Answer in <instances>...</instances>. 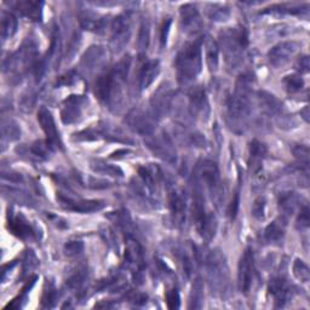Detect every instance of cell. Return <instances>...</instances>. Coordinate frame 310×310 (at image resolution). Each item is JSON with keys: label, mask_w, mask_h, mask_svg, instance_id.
Returning <instances> with one entry per match:
<instances>
[{"label": "cell", "mask_w": 310, "mask_h": 310, "mask_svg": "<svg viewBox=\"0 0 310 310\" xmlns=\"http://www.w3.org/2000/svg\"><path fill=\"white\" fill-rule=\"evenodd\" d=\"M130 124L137 132L143 133V135H149L154 130L153 123L145 114L136 113L135 115H130Z\"/></svg>", "instance_id": "obj_16"}, {"label": "cell", "mask_w": 310, "mask_h": 310, "mask_svg": "<svg viewBox=\"0 0 310 310\" xmlns=\"http://www.w3.org/2000/svg\"><path fill=\"white\" fill-rule=\"evenodd\" d=\"M190 104L191 107H193L194 111H196V113L198 111H201V113H203L204 109L207 107L205 92L201 90V89H195V90L191 91Z\"/></svg>", "instance_id": "obj_21"}, {"label": "cell", "mask_w": 310, "mask_h": 310, "mask_svg": "<svg viewBox=\"0 0 310 310\" xmlns=\"http://www.w3.org/2000/svg\"><path fill=\"white\" fill-rule=\"evenodd\" d=\"M166 303L170 309L180 308V295L176 290H171L166 293Z\"/></svg>", "instance_id": "obj_28"}, {"label": "cell", "mask_w": 310, "mask_h": 310, "mask_svg": "<svg viewBox=\"0 0 310 310\" xmlns=\"http://www.w3.org/2000/svg\"><path fill=\"white\" fill-rule=\"evenodd\" d=\"M250 152H251V159H252V168L255 171L260 170L261 162L263 160L264 155L267 154V148L264 145H262L258 140H252L250 145Z\"/></svg>", "instance_id": "obj_17"}, {"label": "cell", "mask_w": 310, "mask_h": 310, "mask_svg": "<svg viewBox=\"0 0 310 310\" xmlns=\"http://www.w3.org/2000/svg\"><path fill=\"white\" fill-rule=\"evenodd\" d=\"M284 84H285L287 91L297 92L303 88L304 82L299 75H289L284 79Z\"/></svg>", "instance_id": "obj_23"}, {"label": "cell", "mask_w": 310, "mask_h": 310, "mask_svg": "<svg viewBox=\"0 0 310 310\" xmlns=\"http://www.w3.org/2000/svg\"><path fill=\"white\" fill-rule=\"evenodd\" d=\"M92 167H94V170H96V171L103 172V174H107V175H113V176L123 175V171H121L119 167H114V166H111V165H105V164H100V162H97V166L92 165Z\"/></svg>", "instance_id": "obj_27"}, {"label": "cell", "mask_w": 310, "mask_h": 310, "mask_svg": "<svg viewBox=\"0 0 310 310\" xmlns=\"http://www.w3.org/2000/svg\"><path fill=\"white\" fill-rule=\"evenodd\" d=\"M168 203H170V210L174 220L177 224H183L185 220V198L183 193L177 189L170 191L168 195Z\"/></svg>", "instance_id": "obj_9"}, {"label": "cell", "mask_w": 310, "mask_h": 310, "mask_svg": "<svg viewBox=\"0 0 310 310\" xmlns=\"http://www.w3.org/2000/svg\"><path fill=\"white\" fill-rule=\"evenodd\" d=\"M293 274H295L297 279L302 281V283H308L309 281V267L303 261L296 260L295 264H293Z\"/></svg>", "instance_id": "obj_22"}, {"label": "cell", "mask_w": 310, "mask_h": 310, "mask_svg": "<svg viewBox=\"0 0 310 310\" xmlns=\"http://www.w3.org/2000/svg\"><path fill=\"white\" fill-rule=\"evenodd\" d=\"M38 121L41 125V129L45 132L50 146L62 148V142H61V137L59 131H57L55 120H53L52 114L45 107H41L38 111Z\"/></svg>", "instance_id": "obj_4"}, {"label": "cell", "mask_w": 310, "mask_h": 310, "mask_svg": "<svg viewBox=\"0 0 310 310\" xmlns=\"http://www.w3.org/2000/svg\"><path fill=\"white\" fill-rule=\"evenodd\" d=\"M255 274V260H253V252L251 250H246L240 258L239 262V269H238V283L239 289L241 292L247 293L251 289L252 280H253Z\"/></svg>", "instance_id": "obj_3"}, {"label": "cell", "mask_w": 310, "mask_h": 310, "mask_svg": "<svg viewBox=\"0 0 310 310\" xmlns=\"http://www.w3.org/2000/svg\"><path fill=\"white\" fill-rule=\"evenodd\" d=\"M264 207H265V201L264 199H257L253 204V209H252V215L256 217L257 219H262L264 216Z\"/></svg>", "instance_id": "obj_30"}, {"label": "cell", "mask_w": 310, "mask_h": 310, "mask_svg": "<svg viewBox=\"0 0 310 310\" xmlns=\"http://www.w3.org/2000/svg\"><path fill=\"white\" fill-rule=\"evenodd\" d=\"M206 61L210 69L216 70L218 67V47L213 40H207L206 43Z\"/></svg>", "instance_id": "obj_20"}, {"label": "cell", "mask_w": 310, "mask_h": 310, "mask_svg": "<svg viewBox=\"0 0 310 310\" xmlns=\"http://www.w3.org/2000/svg\"><path fill=\"white\" fill-rule=\"evenodd\" d=\"M82 98L80 96H70L68 100L66 101L63 105L62 111H61V117L62 121L65 124H73L79 120L81 115V103Z\"/></svg>", "instance_id": "obj_8"}, {"label": "cell", "mask_w": 310, "mask_h": 310, "mask_svg": "<svg viewBox=\"0 0 310 310\" xmlns=\"http://www.w3.org/2000/svg\"><path fill=\"white\" fill-rule=\"evenodd\" d=\"M59 199L63 206L68 210L78 211V212H94L101 210L104 206L103 201L100 200H72L70 198L59 195Z\"/></svg>", "instance_id": "obj_7"}, {"label": "cell", "mask_w": 310, "mask_h": 310, "mask_svg": "<svg viewBox=\"0 0 310 310\" xmlns=\"http://www.w3.org/2000/svg\"><path fill=\"white\" fill-rule=\"evenodd\" d=\"M149 44V23L143 21L140 25V31L138 35V49L139 51H146Z\"/></svg>", "instance_id": "obj_24"}, {"label": "cell", "mask_w": 310, "mask_h": 310, "mask_svg": "<svg viewBox=\"0 0 310 310\" xmlns=\"http://www.w3.org/2000/svg\"><path fill=\"white\" fill-rule=\"evenodd\" d=\"M129 68L130 59H124L108 74L101 76L96 82V94L98 98L109 107L117 104L118 100L121 97L123 85L126 81Z\"/></svg>", "instance_id": "obj_1"}, {"label": "cell", "mask_w": 310, "mask_h": 310, "mask_svg": "<svg viewBox=\"0 0 310 310\" xmlns=\"http://www.w3.org/2000/svg\"><path fill=\"white\" fill-rule=\"evenodd\" d=\"M239 203H240V196H239V193H236L235 196L233 198L232 203H230V205L228 207V215L230 216V218H232V219H234L236 217V213H238Z\"/></svg>", "instance_id": "obj_32"}, {"label": "cell", "mask_w": 310, "mask_h": 310, "mask_svg": "<svg viewBox=\"0 0 310 310\" xmlns=\"http://www.w3.org/2000/svg\"><path fill=\"white\" fill-rule=\"evenodd\" d=\"M298 224L300 228H308L309 227V209L308 206H304L299 212Z\"/></svg>", "instance_id": "obj_33"}, {"label": "cell", "mask_w": 310, "mask_h": 310, "mask_svg": "<svg viewBox=\"0 0 310 310\" xmlns=\"http://www.w3.org/2000/svg\"><path fill=\"white\" fill-rule=\"evenodd\" d=\"M308 110H309V108H308V107H306V108H305V109L302 111V113H304V117H303V118H304V119H305V121H309V115H308Z\"/></svg>", "instance_id": "obj_37"}, {"label": "cell", "mask_w": 310, "mask_h": 310, "mask_svg": "<svg viewBox=\"0 0 310 310\" xmlns=\"http://www.w3.org/2000/svg\"><path fill=\"white\" fill-rule=\"evenodd\" d=\"M229 16V10L228 9H223L220 8L219 10H212V14H211V18L215 21H224L227 17Z\"/></svg>", "instance_id": "obj_34"}, {"label": "cell", "mask_w": 310, "mask_h": 310, "mask_svg": "<svg viewBox=\"0 0 310 310\" xmlns=\"http://www.w3.org/2000/svg\"><path fill=\"white\" fill-rule=\"evenodd\" d=\"M130 27L131 20L129 15H120L114 20L113 25H111V32H113L111 43L114 44V47L117 50H120L129 40Z\"/></svg>", "instance_id": "obj_5"}, {"label": "cell", "mask_w": 310, "mask_h": 310, "mask_svg": "<svg viewBox=\"0 0 310 310\" xmlns=\"http://www.w3.org/2000/svg\"><path fill=\"white\" fill-rule=\"evenodd\" d=\"M299 44L296 41H285L274 46L269 52V61L274 67H283L298 50Z\"/></svg>", "instance_id": "obj_6"}, {"label": "cell", "mask_w": 310, "mask_h": 310, "mask_svg": "<svg viewBox=\"0 0 310 310\" xmlns=\"http://www.w3.org/2000/svg\"><path fill=\"white\" fill-rule=\"evenodd\" d=\"M293 154L298 160L302 162V164H304V166L308 167L309 164V149L308 147L305 146H296L295 148L292 149Z\"/></svg>", "instance_id": "obj_25"}, {"label": "cell", "mask_w": 310, "mask_h": 310, "mask_svg": "<svg viewBox=\"0 0 310 310\" xmlns=\"http://www.w3.org/2000/svg\"><path fill=\"white\" fill-rule=\"evenodd\" d=\"M17 30V21L9 12H4L2 16V35L3 38H9Z\"/></svg>", "instance_id": "obj_19"}, {"label": "cell", "mask_w": 310, "mask_h": 310, "mask_svg": "<svg viewBox=\"0 0 310 310\" xmlns=\"http://www.w3.org/2000/svg\"><path fill=\"white\" fill-rule=\"evenodd\" d=\"M41 6L43 3L38 2H20L16 3L17 10L23 14L25 17L31 18L33 21H39L41 17Z\"/></svg>", "instance_id": "obj_15"}, {"label": "cell", "mask_w": 310, "mask_h": 310, "mask_svg": "<svg viewBox=\"0 0 310 310\" xmlns=\"http://www.w3.org/2000/svg\"><path fill=\"white\" fill-rule=\"evenodd\" d=\"M9 229L11 230L12 234L21 239H31L34 236V232L28 220L22 215L9 217Z\"/></svg>", "instance_id": "obj_12"}, {"label": "cell", "mask_w": 310, "mask_h": 310, "mask_svg": "<svg viewBox=\"0 0 310 310\" xmlns=\"http://www.w3.org/2000/svg\"><path fill=\"white\" fill-rule=\"evenodd\" d=\"M50 143H47V145H45V143L43 142H37L35 145H33V147H32V153L35 156H38V158H44L46 159L47 155H49V152H50Z\"/></svg>", "instance_id": "obj_26"}, {"label": "cell", "mask_w": 310, "mask_h": 310, "mask_svg": "<svg viewBox=\"0 0 310 310\" xmlns=\"http://www.w3.org/2000/svg\"><path fill=\"white\" fill-rule=\"evenodd\" d=\"M160 72V65H159V61L152 60L146 62L143 65L142 68L139 70L138 75V81H139V89L140 90H145L148 86L155 80L156 76L159 75Z\"/></svg>", "instance_id": "obj_11"}, {"label": "cell", "mask_w": 310, "mask_h": 310, "mask_svg": "<svg viewBox=\"0 0 310 310\" xmlns=\"http://www.w3.org/2000/svg\"><path fill=\"white\" fill-rule=\"evenodd\" d=\"M284 233H285V224L281 222H273L265 228L264 236L265 240L269 242H277L283 239Z\"/></svg>", "instance_id": "obj_18"}, {"label": "cell", "mask_w": 310, "mask_h": 310, "mask_svg": "<svg viewBox=\"0 0 310 310\" xmlns=\"http://www.w3.org/2000/svg\"><path fill=\"white\" fill-rule=\"evenodd\" d=\"M269 292L275 299L276 306H284L291 297V286L284 279H273L269 284Z\"/></svg>", "instance_id": "obj_10"}, {"label": "cell", "mask_w": 310, "mask_h": 310, "mask_svg": "<svg viewBox=\"0 0 310 310\" xmlns=\"http://www.w3.org/2000/svg\"><path fill=\"white\" fill-rule=\"evenodd\" d=\"M201 39H195L180 51L176 59V68L180 82H189L201 70Z\"/></svg>", "instance_id": "obj_2"}, {"label": "cell", "mask_w": 310, "mask_h": 310, "mask_svg": "<svg viewBox=\"0 0 310 310\" xmlns=\"http://www.w3.org/2000/svg\"><path fill=\"white\" fill-rule=\"evenodd\" d=\"M181 16H182V23H183L185 30L194 31L196 25L199 24V12H198L196 8L193 4H187L182 6L181 9Z\"/></svg>", "instance_id": "obj_14"}, {"label": "cell", "mask_w": 310, "mask_h": 310, "mask_svg": "<svg viewBox=\"0 0 310 310\" xmlns=\"http://www.w3.org/2000/svg\"><path fill=\"white\" fill-rule=\"evenodd\" d=\"M201 175H203L204 181L210 188L211 193H215V195H219V176L218 170L213 162L205 161L201 166Z\"/></svg>", "instance_id": "obj_13"}, {"label": "cell", "mask_w": 310, "mask_h": 310, "mask_svg": "<svg viewBox=\"0 0 310 310\" xmlns=\"http://www.w3.org/2000/svg\"><path fill=\"white\" fill-rule=\"evenodd\" d=\"M171 18H166L164 21V23L161 25V34H160V40L162 45H165L166 44V39H167V33L168 30H170V25H171Z\"/></svg>", "instance_id": "obj_36"}, {"label": "cell", "mask_w": 310, "mask_h": 310, "mask_svg": "<svg viewBox=\"0 0 310 310\" xmlns=\"http://www.w3.org/2000/svg\"><path fill=\"white\" fill-rule=\"evenodd\" d=\"M82 247H84V246H82L80 241H69L68 244L65 246V250L68 256H74L78 255L79 252L82 250Z\"/></svg>", "instance_id": "obj_31"}, {"label": "cell", "mask_w": 310, "mask_h": 310, "mask_svg": "<svg viewBox=\"0 0 310 310\" xmlns=\"http://www.w3.org/2000/svg\"><path fill=\"white\" fill-rule=\"evenodd\" d=\"M55 299H56V290L53 289L52 285H50L49 290H45V292H44L43 305L47 306V308H49V306H52Z\"/></svg>", "instance_id": "obj_29"}, {"label": "cell", "mask_w": 310, "mask_h": 310, "mask_svg": "<svg viewBox=\"0 0 310 310\" xmlns=\"http://www.w3.org/2000/svg\"><path fill=\"white\" fill-rule=\"evenodd\" d=\"M297 70H299L300 73H306L309 70V59L308 56H303L297 61L296 63Z\"/></svg>", "instance_id": "obj_35"}]
</instances>
